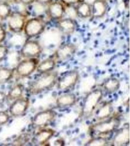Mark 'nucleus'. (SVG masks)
I'll list each match as a JSON object with an SVG mask.
<instances>
[{
    "label": "nucleus",
    "instance_id": "9b49d317",
    "mask_svg": "<svg viewBox=\"0 0 130 146\" xmlns=\"http://www.w3.org/2000/svg\"><path fill=\"white\" fill-rule=\"evenodd\" d=\"M47 6V14L51 20L58 21L64 18L66 9L60 1H52Z\"/></svg>",
    "mask_w": 130,
    "mask_h": 146
},
{
    "label": "nucleus",
    "instance_id": "f704fd0d",
    "mask_svg": "<svg viewBox=\"0 0 130 146\" xmlns=\"http://www.w3.org/2000/svg\"><path fill=\"white\" fill-rule=\"evenodd\" d=\"M106 1H108V0H106Z\"/></svg>",
    "mask_w": 130,
    "mask_h": 146
},
{
    "label": "nucleus",
    "instance_id": "7c9ffc66",
    "mask_svg": "<svg viewBox=\"0 0 130 146\" xmlns=\"http://www.w3.org/2000/svg\"><path fill=\"white\" fill-rule=\"evenodd\" d=\"M53 0H35L36 3L42 6L48 5Z\"/></svg>",
    "mask_w": 130,
    "mask_h": 146
},
{
    "label": "nucleus",
    "instance_id": "f8f14e48",
    "mask_svg": "<svg viewBox=\"0 0 130 146\" xmlns=\"http://www.w3.org/2000/svg\"><path fill=\"white\" fill-rule=\"evenodd\" d=\"M57 26L58 30L63 34L70 35L75 31L77 23L71 18H63L57 21Z\"/></svg>",
    "mask_w": 130,
    "mask_h": 146
},
{
    "label": "nucleus",
    "instance_id": "aec40b11",
    "mask_svg": "<svg viewBox=\"0 0 130 146\" xmlns=\"http://www.w3.org/2000/svg\"><path fill=\"white\" fill-rule=\"evenodd\" d=\"M55 60L51 58H46L38 64L36 69L39 73L43 74L51 71L55 68Z\"/></svg>",
    "mask_w": 130,
    "mask_h": 146
},
{
    "label": "nucleus",
    "instance_id": "c756f323",
    "mask_svg": "<svg viewBox=\"0 0 130 146\" xmlns=\"http://www.w3.org/2000/svg\"><path fill=\"white\" fill-rule=\"evenodd\" d=\"M7 37V31L5 27L1 23H0V44L5 40Z\"/></svg>",
    "mask_w": 130,
    "mask_h": 146
},
{
    "label": "nucleus",
    "instance_id": "72a5a7b5",
    "mask_svg": "<svg viewBox=\"0 0 130 146\" xmlns=\"http://www.w3.org/2000/svg\"><path fill=\"white\" fill-rule=\"evenodd\" d=\"M5 2H7L9 4H15L18 3L19 2V0H4Z\"/></svg>",
    "mask_w": 130,
    "mask_h": 146
},
{
    "label": "nucleus",
    "instance_id": "0eeeda50",
    "mask_svg": "<svg viewBox=\"0 0 130 146\" xmlns=\"http://www.w3.org/2000/svg\"><path fill=\"white\" fill-rule=\"evenodd\" d=\"M38 64V61L35 58H25L17 65L16 73L21 77L29 76L36 70Z\"/></svg>",
    "mask_w": 130,
    "mask_h": 146
},
{
    "label": "nucleus",
    "instance_id": "ddd939ff",
    "mask_svg": "<svg viewBox=\"0 0 130 146\" xmlns=\"http://www.w3.org/2000/svg\"><path fill=\"white\" fill-rule=\"evenodd\" d=\"M92 17L96 19H101L107 13L108 4L106 0H94L91 4Z\"/></svg>",
    "mask_w": 130,
    "mask_h": 146
},
{
    "label": "nucleus",
    "instance_id": "f03ea898",
    "mask_svg": "<svg viewBox=\"0 0 130 146\" xmlns=\"http://www.w3.org/2000/svg\"><path fill=\"white\" fill-rule=\"evenodd\" d=\"M46 25V22L42 17H33L27 20L23 31L26 36L29 38H33L42 34Z\"/></svg>",
    "mask_w": 130,
    "mask_h": 146
},
{
    "label": "nucleus",
    "instance_id": "2eb2a0df",
    "mask_svg": "<svg viewBox=\"0 0 130 146\" xmlns=\"http://www.w3.org/2000/svg\"><path fill=\"white\" fill-rule=\"evenodd\" d=\"M130 142V129L129 127L122 128L115 134L112 144L113 146H124Z\"/></svg>",
    "mask_w": 130,
    "mask_h": 146
},
{
    "label": "nucleus",
    "instance_id": "a211bd4d",
    "mask_svg": "<svg viewBox=\"0 0 130 146\" xmlns=\"http://www.w3.org/2000/svg\"><path fill=\"white\" fill-rule=\"evenodd\" d=\"M76 100V96L73 93H65L58 97L56 103L59 108H66L75 104Z\"/></svg>",
    "mask_w": 130,
    "mask_h": 146
},
{
    "label": "nucleus",
    "instance_id": "a878e982",
    "mask_svg": "<svg viewBox=\"0 0 130 146\" xmlns=\"http://www.w3.org/2000/svg\"><path fill=\"white\" fill-rule=\"evenodd\" d=\"M10 119V115L5 111H0V126L6 124Z\"/></svg>",
    "mask_w": 130,
    "mask_h": 146
},
{
    "label": "nucleus",
    "instance_id": "c85d7f7f",
    "mask_svg": "<svg viewBox=\"0 0 130 146\" xmlns=\"http://www.w3.org/2000/svg\"><path fill=\"white\" fill-rule=\"evenodd\" d=\"M29 139L28 135L27 136L26 135H21L17 139V140L15 141L14 144H15V145H18V146L23 145L26 143Z\"/></svg>",
    "mask_w": 130,
    "mask_h": 146
},
{
    "label": "nucleus",
    "instance_id": "6ab92c4d",
    "mask_svg": "<svg viewBox=\"0 0 130 146\" xmlns=\"http://www.w3.org/2000/svg\"><path fill=\"white\" fill-rule=\"evenodd\" d=\"M113 111V109L111 103L110 102L105 103L97 111L96 117L98 120H103L110 117Z\"/></svg>",
    "mask_w": 130,
    "mask_h": 146
},
{
    "label": "nucleus",
    "instance_id": "bb28decb",
    "mask_svg": "<svg viewBox=\"0 0 130 146\" xmlns=\"http://www.w3.org/2000/svg\"><path fill=\"white\" fill-rule=\"evenodd\" d=\"M9 48L5 45L0 44V62L5 59L9 53Z\"/></svg>",
    "mask_w": 130,
    "mask_h": 146
},
{
    "label": "nucleus",
    "instance_id": "5701e85b",
    "mask_svg": "<svg viewBox=\"0 0 130 146\" xmlns=\"http://www.w3.org/2000/svg\"><path fill=\"white\" fill-rule=\"evenodd\" d=\"M12 12L11 5L4 0H0V21L7 20Z\"/></svg>",
    "mask_w": 130,
    "mask_h": 146
},
{
    "label": "nucleus",
    "instance_id": "393cba45",
    "mask_svg": "<svg viewBox=\"0 0 130 146\" xmlns=\"http://www.w3.org/2000/svg\"><path fill=\"white\" fill-rule=\"evenodd\" d=\"M107 140L103 137L98 136L95 138L91 140L87 144L88 146H104L107 145Z\"/></svg>",
    "mask_w": 130,
    "mask_h": 146
},
{
    "label": "nucleus",
    "instance_id": "6e6552de",
    "mask_svg": "<svg viewBox=\"0 0 130 146\" xmlns=\"http://www.w3.org/2000/svg\"><path fill=\"white\" fill-rule=\"evenodd\" d=\"M29 100L22 96L13 101L9 108L10 115L14 117H20L24 115L29 108Z\"/></svg>",
    "mask_w": 130,
    "mask_h": 146
},
{
    "label": "nucleus",
    "instance_id": "dca6fc26",
    "mask_svg": "<svg viewBox=\"0 0 130 146\" xmlns=\"http://www.w3.org/2000/svg\"><path fill=\"white\" fill-rule=\"evenodd\" d=\"M55 131L51 129H42L35 135L32 139V142L36 146H40L46 143L52 136Z\"/></svg>",
    "mask_w": 130,
    "mask_h": 146
},
{
    "label": "nucleus",
    "instance_id": "7ed1b4c3",
    "mask_svg": "<svg viewBox=\"0 0 130 146\" xmlns=\"http://www.w3.org/2000/svg\"><path fill=\"white\" fill-rule=\"evenodd\" d=\"M120 121L116 118H112L107 120L100 121L92 125L91 128V133L97 136L106 135L113 133L119 127Z\"/></svg>",
    "mask_w": 130,
    "mask_h": 146
},
{
    "label": "nucleus",
    "instance_id": "4468645a",
    "mask_svg": "<svg viewBox=\"0 0 130 146\" xmlns=\"http://www.w3.org/2000/svg\"><path fill=\"white\" fill-rule=\"evenodd\" d=\"M76 46L72 43H66L60 46L56 52L58 60L64 61L71 58L75 53Z\"/></svg>",
    "mask_w": 130,
    "mask_h": 146
},
{
    "label": "nucleus",
    "instance_id": "cd10ccee",
    "mask_svg": "<svg viewBox=\"0 0 130 146\" xmlns=\"http://www.w3.org/2000/svg\"><path fill=\"white\" fill-rule=\"evenodd\" d=\"M82 1L83 0H60V1L64 4L65 7H70L76 6Z\"/></svg>",
    "mask_w": 130,
    "mask_h": 146
},
{
    "label": "nucleus",
    "instance_id": "f257e3e1",
    "mask_svg": "<svg viewBox=\"0 0 130 146\" xmlns=\"http://www.w3.org/2000/svg\"><path fill=\"white\" fill-rule=\"evenodd\" d=\"M58 78L57 72L43 73V75L31 83L28 88V91L32 95L42 93L53 87L57 82Z\"/></svg>",
    "mask_w": 130,
    "mask_h": 146
},
{
    "label": "nucleus",
    "instance_id": "4be33fe9",
    "mask_svg": "<svg viewBox=\"0 0 130 146\" xmlns=\"http://www.w3.org/2000/svg\"><path fill=\"white\" fill-rule=\"evenodd\" d=\"M120 86L119 80L115 78H109L104 82L103 87L107 93L112 94L118 91Z\"/></svg>",
    "mask_w": 130,
    "mask_h": 146
},
{
    "label": "nucleus",
    "instance_id": "b1692460",
    "mask_svg": "<svg viewBox=\"0 0 130 146\" xmlns=\"http://www.w3.org/2000/svg\"><path fill=\"white\" fill-rule=\"evenodd\" d=\"M14 70L7 67H0V84L9 82L13 76Z\"/></svg>",
    "mask_w": 130,
    "mask_h": 146
},
{
    "label": "nucleus",
    "instance_id": "473e14b6",
    "mask_svg": "<svg viewBox=\"0 0 130 146\" xmlns=\"http://www.w3.org/2000/svg\"><path fill=\"white\" fill-rule=\"evenodd\" d=\"M19 2H20L23 5H29L35 2V0H19Z\"/></svg>",
    "mask_w": 130,
    "mask_h": 146
},
{
    "label": "nucleus",
    "instance_id": "2f4dec72",
    "mask_svg": "<svg viewBox=\"0 0 130 146\" xmlns=\"http://www.w3.org/2000/svg\"><path fill=\"white\" fill-rule=\"evenodd\" d=\"M7 100V95L3 92L0 91V106L3 104Z\"/></svg>",
    "mask_w": 130,
    "mask_h": 146
},
{
    "label": "nucleus",
    "instance_id": "423d86ee",
    "mask_svg": "<svg viewBox=\"0 0 130 146\" xmlns=\"http://www.w3.org/2000/svg\"><path fill=\"white\" fill-rule=\"evenodd\" d=\"M42 51V47L37 40H30L24 43L20 51L21 56L25 58H37Z\"/></svg>",
    "mask_w": 130,
    "mask_h": 146
},
{
    "label": "nucleus",
    "instance_id": "412c9836",
    "mask_svg": "<svg viewBox=\"0 0 130 146\" xmlns=\"http://www.w3.org/2000/svg\"><path fill=\"white\" fill-rule=\"evenodd\" d=\"M24 87L21 84L16 85L9 90L8 94L7 95V100L9 101H13L18 98L23 96Z\"/></svg>",
    "mask_w": 130,
    "mask_h": 146
},
{
    "label": "nucleus",
    "instance_id": "20e7f679",
    "mask_svg": "<svg viewBox=\"0 0 130 146\" xmlns=\"http://www.w3.org/2000/svg\"><path fill=\"white\" fill-rule=\"evenodd\" d=\"M102 96L103 93L100 89H96L89 93L83 105L82 113L84 116L88 117L91 115L101 100Z\"/></svg>",
    "mask_w": 130,
    "mask_h": 146
},
{
    "label": "nucleus",
    "instance_id": "f3484780",
    "mask_svg": "<svg viewBox=\"0 0 130 146\" xmlns=\"http://www.w3.org/2000/svg\"><path fill=\"white\" fill-rule=\"evenodd\" d=\"M75 7V11L78 17L84 19L92 17L91 4L88 2L82 1Z\"/></svg>",
    "mask_w": 130,
    "mask_h": 146
},
{
    "label": "nucleus",
    "instance_id": "1a4fd4ad",
    "mask_svg": "<svg viewBox=\"0 0 130 146\" xmlns=\"http://www.w3.org/2000/svg\"><path fill=\"white\" fill-rule=\"evenodd\" d=\"M56 113L51 110L38 112L34 116L32 124L35 127H43L46 126L53 121L56 116Z\"/></svg>",
    "mask_w": 130,
    "mask_h": 146
},
{
    "label": "nucleus",
    "instance_id": "39448f33",
    "mask_svg": "<svg viewBox=\"0 0 130 146\" xmlns=\"http://www.w3.org/2000/svg\"><path fill=\"white\" fill-rule=\"evenodd\" d=\"M8 27L10 31L14 33H20L23 31L27 17L22 12H12L8 18Z\"/></svg>",
    "mask_w": 130,
    "mask_h": 146
},
{
    "label": "nucleus",
    "instance_id": "9d476101",
    "mask_svg": "<svg viewBox=\"0 0 130 146\" xmlns=\"http://www.w3.org/2000/svg\"><path fill=\"white\" fill-rule=\"evenodd\" d=\"M79 79V74L76 70H73L65 74L59 80L58 88L59 90L65 91L74 86Z\"/></svg>",
    "mask_w": 130,
    "mask_h": 146
}]
</instances>
